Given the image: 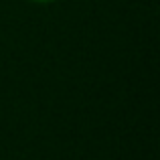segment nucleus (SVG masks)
I'll return each mask as SVG.
<instances>
[{"label":"nucleus","instance_id":"nucleus-1","mask_svg":"<svg viewBox=\"0 0 160 160\" xmlns=\"http://www.w3.org/2000/svg\"><path fill=\"white\" fill-rule=\"evenodd\" d=\"M27 2H32V4H41V6H45V4H53V2H57V0H27Z\"/></svg>","mask_w":160,"mask_h":160}]
</instances>
